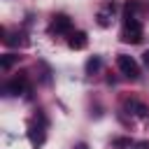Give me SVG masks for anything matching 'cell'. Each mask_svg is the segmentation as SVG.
<instances>
[{
	"label": "cell",
	"mask_w": 149,
	"mask_h": 149,
	"mask_svg": "<svg viewBox=\"0 0 149 149\" xmlns=\"http://www.w3.org/2000/svg\"><path fill=\"white\" fill-rule=\"evenodd\" d=\"M121 40L128 42V44H140L142 42V26H140L137 19H123Z\"/></svg>",
	"instance_id": "cell-1"
},
{
	"label": "cell",
	"mask_w": 149,
	"mask_h": 149,
	"mask_svg": "<svg viewBox=\"0 0 149 149\" xmlns=\"http://www.w3.org/2000/svg\"><path fill=\"white\" fill-rule=\"evenodd\" d=\"M116 65H119V70H121L128 79H137V77H140V65H137V61H135L133 56L119 54V56H116Z\"/></svg>",
	"instance_id": "cell-2"
},
{
	"label": "cell",
	"mask_w": 149,
	"mask_h": 149,
	"mask_svg": "<svg viewBox=\"0 0 149 149\" xmlns=\"http://www.w3.org/2000/svg\"><path fill=\"white\" fill-rule=\"evenodd\" d=\"M70 30H72L70 16H65V14L54 16V21H51V33H70Z\"/></svg>",
	"instance_id": "cell-3"
},
{
	"label": "cell",
	"mask_w": 149,
	"mask_h": 149,
	"mask_svg": "<svg viewBox=\"0 0 149 149\" xmlns=\"http://www.w3.org/2000/svg\"><path fill=\"white\" fill-rule=\"evenodd\" d=\"M26 88H28L26 77H16L14 81H9V84L5 86V93H7V95H19V93H23Z\"/></svg>",
	"instance_id": "cell-4"
},
{
	"label": "cell",
	"mask_w": 149,
	"mask_h": 149,
	"mask_svg": "<svg viewBox=\"0 0 149 149\" xmlns=\"http://www.w3.org/2000/svg\"><path fill=\"white\" fill-rule=\"evenodd\" d=\"M28 137H30L33 144H42V142H44V121H42L40 126L30 123V128H28Z\"/></svg>",
	"instance_id": "cell-5"
},
{
	"label": "cell",
	"mask_w": 149,
	"mask_h": 149,
	"mask_svg": "<svg viewBox=\"0 0 149 149\" xmlns=\"http://www.w3.org/2000/svg\"><path fill=\"white\" fill-rule=\"evenodd\" d=\"M68 44H70V49H74V51H79V49H84L86 44H88V37H86V33H72V37L68 40Z\"/></svg>",
	"instance_id": "cell-6"
},
{
	"label": "cell",
	"mask_w": 149,
	"mask_h": 149,
	"mask_svg": "<svg viewBox=\"0 0 149 149\" xmlns=\"http://www.w3.org/2000/svg\"><path fill=\"white\" fill-rule=\"evenodd\" d=\"M16 61H19V56H14V54H5V56L0 58V68H2V70H9Z\"/></svg>",
	"instance_id": "cell-7"
},
{
	"label": "cell",
	"mask_w": 149,
	"mask_h": 149,
	"mask_svg": "<svg viewBox=\"0 0 149 149\" xmlns=\"http://www.w3.org/2000/svg\"><path fill=\"white\" fill-rule=\"evenodd\" d=\"M128 109H135L133 114H137V116H144V114H147V107H144V105H140V102H135V100H130V102H128Z\"/></svg>",
	"instance_id": "cell-8"
},
{
	"label": "cell",
	"mask_w": 149,
	"mask_h": 149,
	"mask_svg": "<svg viewBox=\"0 0 149 149\" xmlns=\"http://www.w3.org/2000/svg\"><path fill=\"white\" fill-rule=\"evenodd\" d=\"M98 68H100V58H98V56L88 58V63H86V70H88V72H93V70H98Z\"/></svg>",
	"instance_id": "cell-9"
},
{
	"label": "cell",
	"mask_w": 149,
	"mask_h": 149,
	"mask_svg": "<svg viewBox=\"0 0 149 149\" xmlns=\"http://www.w3.org/2000/svg\"><path fill=\"white\" fill-rule=\"evenodd\" d=\"M130 140H114V147H128Z\"/></svg>",
	"instance_id": "cell-10"
},
{
	"label": "cell",
	"mask_w": 149,
	"mask_h": 149,
	"mask_svg": "<svg viewBox=\"0 0 149 149\" xmlns=\"http://www.w3.org/2000/svg\"><path fill=\"white\" fill-rule=\"evenodd\" d=\"M144 65L149 68V51H144Z\"/></svg>",
	"instance_id": "cell-11"
},
{
	"label": "cell",
	"mask_w": 149,
	"mask_h": 149,
	"mask_svg": "<svg viewBox=\"0 0 149 149\" xmlns=\"http://www.w3.org/2000/svg\"><path fill=\"white\" fill-rule=\"evenodd\" d=\"M74 149H88V147H86V144H77Z\"/></svg>",
	"instance_id": "cell-12"
}]
</instances>
